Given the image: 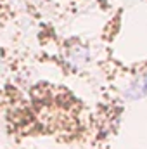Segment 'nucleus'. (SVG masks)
<instances>
[{
    "label": "nucleus",
    "mask_w": 147,
    "mask_h": 149,
    "mask_svg": "<svg viewBox=\"0 0 147 149\" xmlns=\"http://www.w3.org/2000/svg\"><path fill=\"white\" fill-rule=\"evenodd\" d=\"M147 95V73L137 76L130 85L128 88L125 90V99L128 101H137V99H142Z\"/></svg>",
    "instance_id": "nucleus-1"
}]
</instances>
